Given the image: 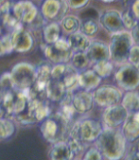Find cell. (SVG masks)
Wrapping results in <instances>:
<instances>
[{
  "mask_svg": "<svg viewBox=\"0 0 139 160\" xmlns=\"http://www.w3.org/2000/svg\"><path fill=\"white\" fill-rule=\"evenodd\" d=\"M97 143L100 152L109 160H118L125 152L126 140L122 134L114 128L102 130Z\"/></svg>",
  "mask_w": 139,
  "mask_h": 160,
  "instance_id": "obj_1",
  "label": "cell"
},
{
  "mask_svg": "<svg viewBox=\"0 0 139 160\" xmlns=\"http://www.w3.org/2000/svg\"><path fill=\"white\" fill-rule=\"evenodd\" d=\"M69 122L60 112L47 118L41 125V133L43 137L51 143L62 142V139L69 135Z\"/></svg>",
  "mask_w": 139,
  "mask_h": 160,
  "instance_id": "obj_2",
  "label": "cell"
},
{
  "mask_svg": "<svg viewBox=\"0 0 139 160\" xmlns=\"http://www.w3.org/2000/svg\"><path fill=\"white\" fill-rule=\"evenodd\" d=\"M133 46L132 35L128 31H121L112 36L109 48L110 58L113 62L121 63L128 60L129 52Z\"/></svg>",
  "mask_w": 139,
  "mask_h": 160,
  "instance_id": "obj_3",
  "label": "cell"
},
{
  "mask_svg": "<svg viewBox=\"0 0 139 160\" xmlns=\"http://www.w3.org/2000/svg\"><path fill=\"white\" fill-rule=\"evenodd\" d=\"M10 75L16 91L30 88L36 81V69L27 62L17 63L13 67Z\"/></svg>",
  "mask_w": 139,
  "mask_h": 160,
  "instance_id": "obj_4",
  "label": "cell"
},
{
  "mask_svg": "<svg viewBox=\"0 0 139 160\" xmlns=\"http://www.w3.org/2000/svg\"><path fill=\"white\" fill-rule=\"evenodd\" d=\"M102 130V126L98 121L86 119L73 125L68 136L71 138H79L82 142H91L97 139Z\"/></svg>",
  "mask_w": 139,
  "mask_h": 160,
  "instance_id": "obj_5",
  "label": "cell"
},
{
  "mask_svg": "<svg viewBox=\"0 0 139 160\" xmlns=\"http://www.w3.org/2000/svg\"><path fill=\"white\" fill-rule=\"evenodd\" d=\"M45 54L51 62L57 63L66 62L72 57V51L69 48L67 40L60 38L53 45H49L45 49Z\"/></svg>",
  "mask_w": 139,
  "mask_h": 160,
  "instance_id": "obj_6",
  "label": "cell"
},
{
  "mask_svg": "<svg viewBox=\"0 0 139 160\" xmlns=\"http://www.w3.org/2000/svg\"><path fill=\"white\" fill-rule=\"evenodd\" d=\"M119 86L126 90H132L139 85V69L132 65L124 66L116 74Z\"/></svg>",
  "mask_w": 139,
  "mask_h": 160,
  "instance_id": "obj_7",
  "label": "cell"
},
{
  "mask_svg": "<svg viewBox=\"0 0 139 160\" xmlns=\"http://www.w3.org/2000/svg\"><path fill=\"white\" fill-rule=\"evenodd\" d=\"M121 99V93L117 88L111 86H103L96 90L94 100L96 102L104 107H110L118 104Z\"/></svg>",
  "mask_w": 139,
  "mask_h": 160,
  "instance_id": "obj_8",
  "label": "cell"
},
{
  "mask_svg": "<svg viewBox=\"0 0 139 160\" xmlns=\"http://www.w3.org/2000/svg\"><path fill=\"white\" fill-rule=\"evenodd\" d=\"M12 14L19 22L29 24L36 18L38 10L35 5L29 1H20L13 5Z\"/></svg>",
  "mask_w": 139,
  "mask_h": 160,
  "instance_id": "obj_9",
  "label": "cell"
},
{
  "mask_svg": "<svg viewBox=\"0 0 139 160\" xmlns=\"http://www.w3.org/2000/svg\"><path fill=\"white\" fill-rule=\"evenodd\" d=\"M12 49L17 52H26L32 48L33 39L27 31L24 30L23 27H19L14 29L12 34L11 35Z\"/></svg>",
  "mask_w": 139,
  "mask_h": 160,
  "instance_id": "obj_10",
  "label": "cell"
},
{
  "mask_svg": "<svg viewBox=\"0 0 139 160\" xmlns=\"http://www.w3.org/2000/svg\"><path fill=\"white\" fill-rule=\"evenodd\" d=\"M128 115L129 113L121 104H117L106 108L103 115V118L110 128H115L124 123L128 118Z\"/></svg>",
  "mask_w": 139,
  "mask_h": 160,
  "instance_id": "obj_11",
  "label": "cell"
},
{
  "mask_svg": "<svg viewBox=\"0 0 139 160\" xmlns=\"http://www.w3.org/2000/svg\"><path fill=\"white\" fill-rule=\"evenodd\" d=\"M99 21L101 25L106 28V30L113 34L121 32L124 29L121 14L117 11H109L104 12L100 16Z\"/></svg>",
  "mask_w": 139,
  "mask_h": 160,
  "instance_id": "obj_12",
  "label": "cell"
},
{
  "mask_svg": "<svg viewBox=\"0 0 139 160\" xmlns=\"http://www.w3.org/2000/svg\"><path fill=\"white\" fill-rule=\"evenodd\" d=\"M121 134L128 141H134L139 138V111L128 115L123 123Z\"/></svg>",
  "mask_w": 139,
  "mask_h": 160,
  "instance_id": "obj_13",
  "label": "cell"
},
{
  "mask_svg": "<svg viewBox=\"0 0 139 160\" xmlns=\"http://www.w3.org/2000/svg\"><path fill=\"white\" fill-rule=\"evenodd\" d=\"M85 53L90 62H93L97 63V62H103V61H109L110 59V52H109L108 46L101 42L91 43Z\"/></svg>",
  "mask_w": 139,
  "mask_h": 160,
  "instance_id": "obj_14",
  "label": "cell"
},
{
  "mask_svg": "<svg viewBox=\"0 0 139 160\" xmlns=\"http://www.w3.org/2000/svg\"><path fill=\"white\" fill-rule=\"evenodd\" d=\"M93 96L87 91H79L72 95V106L79 113H86L92 109Z\"/></svg>",
  "mask_w": 139,
  "mask_h": 160,
  "instance_id": "obj_15",
  "label": "cell"
},
{
  "mask_svg": "<svg viewBox=\"0 0 139 160\" xmlns=\"http://www.w3.org/2000/svg\"><path fill=\"white\" fill-rule=\"evenodd\" d=\"M67 42L72 53H85L91 44L89 38L79 31L69 35Z\"/></svg>",
  "mask_w": 139,
  "mask_h": 160,
  "instance_id": "obj_16",
  "label": "cell"
},
{
  "mask_svg": "<svg viewBox=\"0 0 139 160\" xmlns=\"http://www.w3.org/2000/svg\"><path fill=\"white\" fill-rule=\"evenodd\" d=\"M67 91L60 80L50 79L47 84V98L52 102H62Z\"/></svg>",
  "mask_w": 139,
  "mask_h": 160,
  "instance_id": "obj_17",
  "label": "cell"
},
{
  "mask_svg": "<svg viewBox=\"0 0 139 160\" xmlns=\"http://www.w3.org/2000/svg\"><path fill=\"white\" fill-rule=\"evenodd\" d=\"M101 82L99 78L93 70H85L79 74L78 85L82 87L85 90H91L96 88Z\"/></svg>",
  "mask_w": 139,
  "mask_h": 160,
  "instance_id": "obj_18",
  "label": "cell"
},
{
  "mask_svg": "<svg viewBox=\"0 0 139 160\" xmlns=\"http://www.w3.org/2000/svg\"><path fill=\"white\" fill-rule=\"evenodd\" d=\"M78 71L71 65H65V70L60 81L62 82L67 92H72V90L78 85Z\"/></svg>",
  "mask_w": 139,
  "mask_h": 160,
  "instance_id": "obj_19",
  "label": "cell"
},
{
  "mask_svg": "<svg viewBox=\"0 0 139 160\" xmlns=\"http://www.w3.org/2000/svg\"><path fill=\"white\" fill-rule=\"evenodd\" d=\"M73 155L68 144L64 141L55 143L50 152L51 160H71Z\"/></svg>",
  "mask_w": 139,
  "mask_h": 160,
  "instance_id": "obj_20",
  "label": "cell"
},
{
  "mask_svg": "<svg viewBox=\"0 0 139 160\" xmlns=\"http://www.w3.org/2000/svg\"><path fill=\"white\" fill-rule=\"evenodd\" d=\"M128 113H135L139 111V93L129 92L122 100L121 104Z\"/></svg>",
  "mask_w": 139,
  "mask_h": 160,
  "instance_id": "obj_21",
  "label": "cell"
},
{
  "mask_svg": "<svg viewBox=\"0 0 139 160\" xmlns=\"http://www.w3.org/2000/svg\"><path fill=\"white\" fill-rule=\"evenodd\" d=\"M61 9V2L60 1H52L48 0L43 4L42 7V13L47 19L58 18Z\"/></svg>",
  "mask_w": 139,
  "mask_h": 160,
  "instance_id": "obj_22",
  "label": "cell"
},
{
  "mask_svg": "<svg viewBox=\"0 0 139 160\" xmlns=\"http://www.w3.org/2000/svg\"><path fill=\"white\" fill-rule=\"evenodd\" d=\"M44 38L49 45H53L60 39V26L58 23H51L45 28Z\"/></svg>",
  "mask_w": 139,
  "mask_h": 160,
  "instance_id": "obj_23",
  "label": "cell"
},
{
  "mask_svg": "<svg viewBox=\"0 0 139 160\" xmlns=\"http://www.w3.org/2000/svg\"><path fill=\"white\" fill-rule=\"evenodd\" d=\"M62 27L69 34L78 32L81 28V22L78 17L74 15H67L62 19Z\"/></svg>",
  "mask_w": 139,
  "mask_h": 160,
  "instance_id": "obj_24",
  "label": "cell"
},
{
  "mask_svg": "<svg viewBox=\"0 0 139 160\" xmlns=\"http://www.w3.org/2000/svg\"><path fill=\"white\" fill-rule=\"evenodd\" d=\"M71 66L77 70H84L88 68L90 61L86 53H74L71 57Z\"/></svg>",
  "mask_w": 139,
  "mask_h": 160,
  "instance_id": "obj_25",
  "label": "cell"
},
{
  "mask_svg": "<svg viewBox=\"0 0 139 160\" xmlns=\"http://www.w3.org/2000/svg\"><path fill=\"white\" fill-rule=\"evenodd\" d=\"M99 78H107L113 71V65L109 61H103L95 63L93 70Z\"/></svg>",
  "mask_w": 139,
  "mask_h": 160,
  "instance_id": "obj_26",
  "label": "cell"
},
{
  "mask_svg": "<svg viewBox=\"0 0 139 160\" xmlns=\"http://www.w3.org/2000/svg\"><path fill=\"white\" fill-rule=\"evenodd\" d=\"M15 131L14 124L7 118H0V139H5L13 135Z\"/></svg>",
  "mask_w": 139,
  "mask_h": 160,
  "instance_id": "obj_27",
  "label": "cell"
},
{
  "mask_svg": "<svg viewBox=\"0 0 139 160\" xmlns=\"http://www.w3.org/2000/svg\"><path fill=\"white\" fill-rule=\"evenodd\" d=\"M33 116L36 121H41L49 117V107L45 102H38L33 108Z\"/></svg>",
  "mask_w": 139,
  "mask_h": 160,
  "instance_id": "obj_28",
  "label": "cell"
},
{
  "mask_svg": "<svg viewBox=\"0 0 139 160\" xmlns=\"http://www.w3.org/2000/svg\"><path fill=\"white\" fill-rule=\"evenodd\" d=\"M50 79H51V68L48 66L47 65L41 66L36 70V81L48 82Z\"/></svg>",
  "mask_w": 139,
  "mask_h": 160,
  "instance_id": "obj_29",
  "label": "cell"
},
{
  "mask_svg": "<svg viewBox=\"0 0 139 160\" xmlns=\"http://www.w3.org/2000/svg\"><path fill=\"white\" fill-rule=\"evenodd\" d=\"M97 24L96 21H92V20H86L83 22V24L82 25V31L84 35L88 36H92L95 35L97 31Z\"/></svg>",
  "mask_w": 139,
  "mask_h": 160,
  "instance_id": "obj_30",
  "label": "cell"
},
{
  "mask_svg": "<svg viewBox=\"0 0 139 160\" xmlns=\"http://www.w3.org/2000/svg\"><path fill=\"white\" fill-rule=\"evenodd\" d=\"M12 45L11 35H4L0 37V56L11 53L12 51Z\"/></svg>",
  "mask_w": 139,
  "mask_h": 160,
  "instance_id": "obj_31",
  "label": "cell"
},
{
  "mask_svg": "<svg viewBox=\"0 0 139 160\" xmlns=\"http://www.w3.org/2000/svg\"><path fill=\"white\" fill-rule=\"evenodd\" d=\"M121 19H122V22H123V25H124V28H127L129 29H132L137 21H136V18L133 16L132 11H125L122 14H121Z\"/></svg>",
  "mask_w": 139,
  "mask_h": 160,
  "instance_id": "obj_32",
  "label": "cell"
},
{
  "mask_svg": "<svg viewBox=\"0 0 139 160\" xmlns=\"http://www.w3.org/2000/svg\"><path fill=\"white\" fill-rule=\"evenodd\" d=\"M70 148L71 152L73 154H79L81 153L82 151H83V148H84V142H82L81 139L79 138H69V140L68 142H66Z\"/></svg>",
  "mask_w": 139,
  "mask_h": 160,
  "instance_id": "obj_33",
  "label": "cell"
},
{
  "mask_svg": "<svg viewBox=\"0 0 139 160\" xmlns=\"http://www.w3.org/2000/svg\"><path fill=\"white\" fill-rule=\"evenodd\" d=\"M128 60L133 67H139V47L138 46H132L129 52Z\"/></svg>",
  "mask_w": 139,
  "mask_h": 160,
  "instance_id": "obj_34",
  "label": "cell"
},
{
  "mask_svg": "<svg viewBox=\"0 0 139 160\" xmlns=\"http://www.w3.org/2000/svg\"><path fill=\"white\" fill-rule=\"evenodd\" d=\"M65 70V65L63 63H58L51 69V79L53 80H61Z\"/></svg>",
  "mask_w": 139,
  "mask_h": 160,
  "instance_id": "obj_35",
  "label": "cell"
},
{
  "mask_svg": "<svg viewBox=\"0 0 139 160\" xmlns=\"http://www.w3.org/2000/svg\"><path fill=\"white\" fill-rule=\"evenodd\" d=\"M82 18L86 20H92V21H96L97 19L100 18V15L98 13V12L94 9V8H89L87 10H85L82 13Z\"/></svg>",
  "mask_w": 139,
  "mask_h": 160,
  "instance_id": "obj_36",
  "label": "cell"
},
{
  "mask_svg": "<svg viewBox=\"0 0 139 160\" xmlns=\"http://www.w3.org/2000/svg\"><path fill=\"white\" fill-rule=\"evenodd\" d=\"M101 159L102 156L99 151H97V149H91L85 153L83 160H101Z\"/></svg>",
  "mask_w": 139,
  "mask_h": 160,
  "instance_id": "obj_37",
  "label": "cell"
},
{
  "mask_svg": "<svg viewBox=\"0 0 139 160\" xmlns=\"http://www.w3.org/2000/svg\"><path fill=\"white\" fill-rule=\"evenodd\" d=\"M131 35H132L133 43H135L139 47V21L136 23L135 27L132 28V31Z\"/></svg>",
  "mask_w": 139,
  "mask_h": 160,
  "instance_id": "obj_38",
  "label": "cell"
},
{
  "mask_svg": "<svg viewBox=\"0 0 139 160\" xmlns=\"http://www.w3.org/2000/svg\"><path fill=\"white\" fill-rule=\"evenodd\" d=\"M87 2L88 1H86V0H82V1H67L66 4H67L68 7H70V8L80 9V8L84 7L87 4Z\"/></svg>",
  "mask_w": 139,
  "mask_h": 160,
  "instance_id": "obj_39",
  "label": "cell"
},
{
  "mask_svg": "<svg viewBox=\"0 0 139 160\" xmlns=\"http://www.w3.org/2000/svg\"><path fill=\"white\" fill-rule=\"evenodd\" d=\"M132 12L136 19H139V1H135L133 3Z\"/></svg>",
  "mask_w": 139,
  "mask_h": 160,
  "instance_id": "obj_40",
  "label": "cell"
},
{
  "mask_svg": "<svg viewBox=\"0 0 139 160\" xmlns=\"http://www.w3.org/2000/svg\"><path fill=\"white\" fill-rule=\"evenodd\" d=\"M128 160H139V150L137 152H134L133 153H132L129 156Z\"/></svg>",
  "mask_w": 139,
  "mask_h": 160,
  "instance_id": "obj_41",
  "label": "cell"
},
{
  "mask_svg": "<svg viewBox=\"0 0 139 160\" xmlns=\"http://www.w3.org/2000/svg\"><path fill=\"white\" fill-rule=\"evenodd\" d=\"M0 93H1V91H0Z\"/></svg>",
  "mask_w": 139,
  "mask_h": 160,
  "instance_id": "obj_42",
  "label": "cell"
}]
</instances>
